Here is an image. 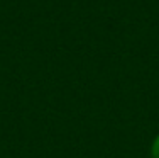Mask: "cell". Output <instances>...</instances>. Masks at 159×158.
I'll return each mask as SVG.
<instances>
[{
    "mask_svg": "<svg viewBox=\"0 0 159 158\" xmlns=\"http://www.w3.org/2000/svg\"><path fill=\"white\" fill-rule=\"evenodd\" d=\"M151 156L159 158V134L152 140V143H151Z\"/></svg>",
    "mask_w": 159,
    "mask_h": 158,
    "instance_id": "1",
    "label": "cell"
}]
</instances>
